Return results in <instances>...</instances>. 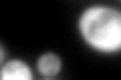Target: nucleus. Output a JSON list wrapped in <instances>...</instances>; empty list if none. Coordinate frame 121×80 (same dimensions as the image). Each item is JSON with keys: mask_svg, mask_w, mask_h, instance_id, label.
Instances as JSON below:
<instances>
[{"mask_svg": "<svg viewBox=\"0 0 121 80\" xmlns=\"http://www.w3.org/2000/svg\"><path fill=\"white\" fill-rule=\"evenodd\" d=\"M79 34L87 46L101 54L121 48V14L111 6H89L79 16Z\"/></svg>", "mask_w": 121, "mask_h": 80, "instance_id": "1", "label": "nucleus"}, {"mask_svg": "<svg viewBox=\"0 0 121 80\" xmlns=\"http://www.w3.org/2000/svg\"><path fill=\"white\" fill-rule=\"evenodd\" d=\"M0 80H35L32 68L20 58L8 60L0 68Z\"/></svg>", "mask_w": 121, "mask_h": 80, "instance_id": "2", "label": "nucleus"}, {"mask_svg": "<svg viewBox=\"0 0 121 80\" xmlns=\"http://www.w3.org/2000/svg\"><path fill=\"white\" fill-rule=\"evenodd\" d=\"M36 68H39V72L43 76L52 78V76H56L63 70V60H60V56L55 54V52H44V54H40L39 60H36Z\"/></svg>", "mask_w": 121, "mask_h": 80, "instance_id": "3", "label": "nucleus"}, {"mask_svg": "<svg viewBox=\"0 0 121 80\" xmlns=\"http://www.w3.org/2000/svg\"><path fill=\"white\" fill-rule=\"evenodd\" d=\"M4 58H6V52H4V48H2V44H0V68L4 64Z\"/></svg>", "mask_w": 121, "mask_h": 80, "instance_id": "4", "label": "nucleus"}]
</instances>
